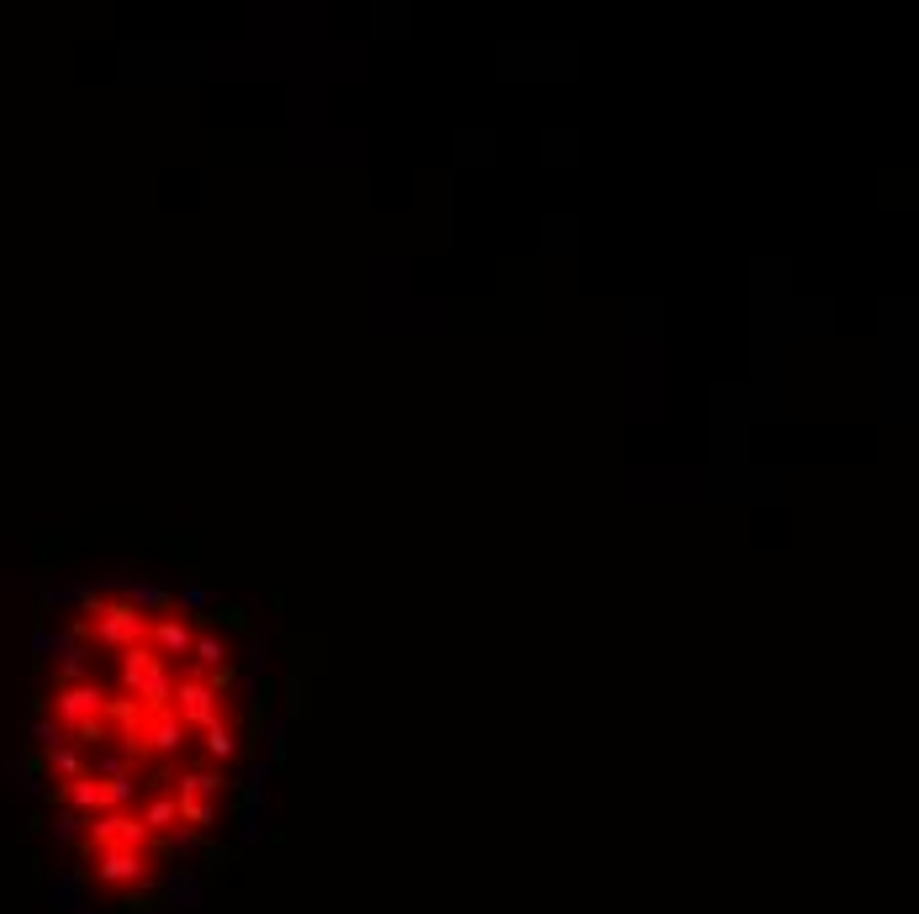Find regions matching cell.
I'll return each instance as SVG.
<instances>
[{
  "label": "cell",
  "mask_w": 919,
  "mask_h": 914,
  "mask_svg": "<svg viewBox=\"0 0 919 914\" xmlns=\"http://www.w3.org/2000/svg\"><path fill=\"white\" fill-rule=\"evenodd\" d=\"M80 608L96 613V640H101L106 650H133V645L148 640V619H143V608H138L133 598L101 603L96 592H80Z\"/></svg>",
  "instance_id": "1"
},
{
  "label": "cell",
  "mask_w": 919,
  "mask_h": 914,
  "mask_svg": "<svg viewBox=\"0 0 919 914\" xmlns=\"http://www.w3.org/2000/svg\"><path fill=\"white\" fill-rule=\"evenodd\" d=\"M170 708L180 714V724L185 730H206L212 719H222V698L206 687L201 677H180L175 682V698H170Z\"/></svg>",
  "instance_id": "2"
},
{
  "label": "cell",
  "mask_w": 919,
  "mask_h": 914,
  "mask_svg": "<svg viewBox=\"0 0 919 914\" xmlns=\"http://www.w3.org/2000/svg\"><path fill=\"white\" fill-rule=\"evenodd\" d=\"M101 708H106V693H101L96 682H64V687H53V714H59L64 730H74V724H85V719H101ZM64 730H53V735H64Z\"/></svg>",
  "instance_id": "3"
},
{
  "label": "cell",
  "mask_w": 919,
  "mask_h": 914,
  "mask_svg": "<svg viewBox=\"0 0 919 914\" xmlns=\"http://www.w3.org/2000/svg\"><path fill=\"white\" fill-rule=\"evenodd\" d=\"M148 645H154L159 656H191L196 634L185 629L180 619H159V624H148Z\"/></svg>",
  "instance_id": "4"
},
{
  "label": "cell",
  "mask_w": 919,
  "mask_h": 914,
  "mask_svg": "<svg viewBox=\"0 0 919 914\" xmlns=\"http://www.w3.org/2000/svg\"><path fill=\"white\" fill-rule=\"evenodd\" d=\"M201 735H206V740H201V745H206V756H212V761H222V767H228V761L238 756V730H233V724L212 719Z\"/></svg>",
  "instance_id": "5"
},
{
  "label": "cell",
  "mask_w": 919,
  "mask_h": 914,
  "mask_svg": "<svg viewBox=\"0 0 919 914\" xmlns=\"http://www.w3.org/2000/svg\"><path fill=\"white\" fill-rule=\"evenodd\" d=\"M191 656H196L201 666H228V645H222V640H217V634H196Z\"/></svg>",
  "instance_id": "6"
},
{
  "label": "cell",
  "mask_w": 919,
  "mask_h": 914,
  "mask_svg": "<svg viewBox=\"0 0 919 914\" xmlns=\"http://www.w3.org/2000/svg\"><path fill=\"white\" fill-rule=\"evenodd\" d=\"M201 682H206V687H212V693L222 698V693H228V687H233L238 677H233V666H212V677H201Z\"/></svg>",
  "instance_id": "7"
}]
</instances>
